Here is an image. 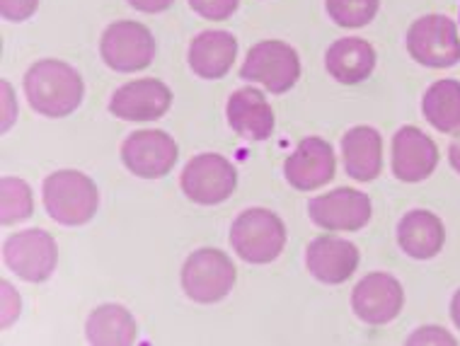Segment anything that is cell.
<instances>
[{
	"label": "cell",
	"instance_id": "obj_29",
	"mask_svg": "<svg viewBox=\"0 0 460 346\" xmlns=\"http://www.w3.org/2000/svg\"><path fill=\"white\" fill-rule=\"evenodd\" d=\"M17 315H20V296L13 291L8 281H3V327H10L13 320H17Z\"/></svg>",
	"mask_w": 460,
	"mask_h": 346
},
{
	"label": "cell",
	"instance_id": "obj_2",
	"mask_svg": "<svg viewBox=\"0 0 460 346\" xmlns=\"http://www.w3.org/2000/svg\"><path fill=\"white\" fill-rule=\"evenodd\" d=\"M44 206L61 226H83L100 206L95 182L78 170H58L44 180Z\"/></svg>",
	"mask_w": 460,
	"mask_h": 346
},
{
	"label": "cell",
	"instance_id": "obj_26",
	"mask_svg": "<svg viewBox=\"0 0 460 346\" xmlns=\"http://www.w3.org/2000/svg\"><path fill=\"white\" fill-rule=\"evenodd\" d=\"M240 0H190L191 10L197 15L207 17V20H228L235 10H238Z\"/></svg>",
	"mask_w": 460,
	"mask_h": 346
},
{
	"label": "cell",
	"instance_id": "obj_31",
	"mask_svg": "<svg viewBox=\"0 0 460 346\" xmlns=\"http://www.w3.org/2000/svg\"><path fill=\"white\" fill-rule=\"evenodd\" d=\"M136 10H141V13H163L167 10L175 0H128Z\"/></svg>",
	"mask_w": 460,
	"mask_h": 346
},
{
	"label": "cell",
	"instance_id": "obj_14",
	"mask_svg": "<svg viewBox=\"0 0 460 346\" xmlns=\"http://www.w3.org/2000/svg\"><path fill=\"white\" fill-rule=\"evenodd\" d=\"M284 174L288 184L301 191L325 187L334 177V150L332 146L320 138L310 136L298 143V148L286 157Z\"/></svg>",
	"mask_w": 460,
	"mask_h": 346
},
{
	"label": "cell",
	"instance_id": "obj_10",
	"mask_svg": "<svg viewBox=\"0 0 460 346\" xmlns=\"http://www.w3.org/2000/svg\"><path fill=\"white\" fill-rule=\"evenodd\" d=\"M175 138L158 129L148 131H136L121 146V160L131 174L143 177V180H158L165 177L177 163Z\"/></svg>",
	"mask_w": 460,
	"mask_h": 346
},
{
	"label": "cell",
	"instance_id": "obj_12",
	"mask_svg": "<svg viewBox=\"0 0 460 346\" xmlns=\"http://www.w3.org/2000/svg\"><path fill=\"white\" fill-rule=\"evenodd\" d=\"M405 306L402 283L385 271H373L357 283L351 293L354 313L368 324H388Z\"/></svg>",
	"mask_w": 460,
	"mask_h": 346
},
{
	"label": "cell",
	"instance_id": "obj_19",
	"mask_svg": "<svg viewBox=\"0 0 460 346\" xmlns=\"http://www.w3.org/2000/svg\"><path fill=\"white\" fill-rule=\"evenodd\" d=\"M344 170L357 182H373L383 170V138L373 126H354L341 138Z\"/></svg>",
	"mask_w": 460,
	"mask_h": 346
},
{
	"label": "cell",
	"instance_id": "obj_7",
	"mask_svg": "<svg viewBox=\"0 0 460 346\" xmlns=\"http://www.w3.org/2000/svg\"><path fill=\"white\" fill-rule=\"evenodd\" d=\"M3 260L10 271L30 283L47 281L58 264V244L47 230L32 228L15 233L3 244Z\"/></svg>",
	"mask_w": 460,
	"mask_h": 346
},
{
	"label": "cell",
	"instance_id": "obj_22",
	"mask_svg": "<svg viewBox=\"0 0 460 346\" xmlns=\"http://www.w3.org/2000/svg\"><path fill=\"white\" fill-rule=\"evenodd\" d=\"M88 342L97 346H124L136 342V323L124 306L107 303L88 317Z\"/></svg>",
	"mask_w": 460,
	"mask_h": 346
},
{
	"label": "cell",
	"instance_id": "obj_15",
	"mask_svg": "<svg viewBox=\"0 0 460 346\" xmlns=\"http://www.w3.org/2000/svg\"><path fill=\"white\" fill-rule=\"evenodd\" d=\"M438 165V148L417 126H402L393 138V173L400 182H421Z\"/></svg>",
	"mask_w": 460,
	"mask_h": 346
},
{
	"label": "cell",
	"instance_id": "obj_3",
	"mask_svg": "<svg viewBox=\"0 0 460 346\" xmlns=\"http://www.w3.org/2000/svg\"><path fill=\"white\" fill-rule=\"evenodd\" d=\"M230 244L250 264L274 262L286 244L284 220L267 208H247L230 226Z\"/></svg>",
	"mask_w": 460,
	"mask_h": 346
},
{
	"label": "cell",
	"instance_id": "obj_25",
	"mask_svg": "<svg viewBox=\"0 0 460 346\" xmlns=\"http://www.w3.org/2000/svg\"><path fill=\"white\" fill-rule=\"evenodd\" d=\"M381 0H325L327 15L340 27H364L376 17Z\"/></svg>",
	"mask_w": 460,
	"mask_h": 346
},
{
	"label": "cell",
	"instance_id": "obj_17",
	"mask_svg": "<svg viewBox=\"0 0 460 346\" xmlns=\"http://www.w3.org/2000/svg\"><path fill=\"white\" fill-rule=\"evenodd\" d=\"M226 117L233 131L250 141H267L274 131V111L257 87H240L230 94Z\"/></svg>",
	"mask_w": 460,
	"mask_h": 346
},
{
	"label": "cell",
	"instance_id": "obj_18",
	"mask_svg": "<svg viewBox=\"0 0 460 346\" xmlns=\"http://www.w3.org/2000/svg\"><path fill=\"white\" fill-rule=\"evenodd\" d=\"M446 243V228L437 213L414 208L402 216L397 226V244L412 260H431L437 257Z\"/></svg>",
	"mask_w": 460,
	"mask_h": 346
},
{
	"label": "cell",
	"instance_id": "obj_32",
	"mask_svg": "<svg viewBox=\"0 0 460 346\" xmlns=\"http://www.w3.org/2000/svg\"><path fill=\"white\" fill-rule=\"evenodd\" d=\"M448 160H451V167L460 174V136L453 138L451 148H448Z\"/></svg>",
	"mask_w": 460,
	"mask_h": 346
},
{
	"label": "cell",
	"instance_id": "obj_13",
	"mask_svg": "<svg viewBox=\"0 0 460 346\" xmlns=\"http://www.w3.org/2000/svg\"><path fill=\"white\" fill-rule=\"evenodd\" d=\"M172 104V93L163 80H131L111 94L110 111L124 121H153L160 119Z\"/></svg>",
	"mask_w": 460,
	"mask_h": 346
},
{
	"label": "cell",
	"instance_id": "obj_28",
	"mask_svg": "<svg viewBox=\"0 0 460 346\" xmlns=\"http://www.w3.org/2000/svg\"><path fill=\"white\" fill-rule=\"evenodd\" d=\"M407 342H410V344H456V339H453L444 327H437V324L420 327Z\"/></svg>",
	"mask_w": 460,
	"mask_h": 346
},
{
	"label": "cell",
	"instance_id": "obj_23",
	"mask_svg": "<svg viewBox=\"0 0 460 346\" xmlns=\"http://www.w3.org/2000/svg\"><path fill=\"white\" fill-rule=\"evenodd\" d=\"M421 111L429 124L441 134H453L460 129V80L446 78L437 80L429 87L424 100H421Z\"/></svg>",
	"mask_w": 460,
	"mask_h": 346
},
{
	"label": "cell",
	"instance_id": "obj_20",
	"mask_svg": "<svg viewBox=\"0 0 460 346\" xmlns=\"http://www.w3.org/2000/svg\"><path fill=\"white\" fill-rule=\"evenodd\" d=\"M238 56V41L223 30L201 31L190 47V66L199 78L218 80L228 75Z\"/></svg>",
	"mask_w": 460,
	"mask_h": 346
},
{
	"label": "cell",
	"instance_id": "obj_1",
	"mask_svg": "<svg viewBox=\"0 0 460 346\" xmlns=\"http://www.w3.org/2000/svg\"><path fill=\"white\" fill-rule=\"evenodd\" d=\"M24 93L34 111L44 117L61 119L78 110L85 85L73 66L56 58H44L30 66L24 75Z\"/></svg>",
	"mask_w": 460,
	"mask_h": 346
},
{
	"label": "cell",
	"instance_id": "obj_24",
	"mask_svg": "<svg viewBox=\"0 0 460 346\" xmlns=\"http://www.w3.org/2000/svg\"><path fill=\"white\" fill-rule=\"evenodd\" d=\"M0 216H3V226H13L20 220H27L34 211L32 189L27 182L20 177H3L0 180Z\"/></svg>",
	"mask_w": 460,
	"mask_h": 346
},
{
	"label": "cell",
	"instance_id": "obj_30",
	"mask_svg": "<svg viewBox=\"0 0 460 346\" xmlns=\"http://www.w3.org/2000/svg\"><path fill=\"white\" fill-rule=\"evenodd\" d=\"M3 94H5V111H3V131H8L10 124H13V119L17 114V104L15 97L10 93V83L8 80H3Z\"/></svg>",
	"mask_w": 460,
	"mask_h": 346
},
{
	"label": "cell",
	"instance_id": "obj_6",
	"mask_svg": "<svg viewBox=\"0 0 460 346\" xmlns=\"http://www.w3.org/2000/svg\"><path fill=\"white\" fill-rule=\"evenodd\" d=\"M407 51L429 68H451L460 61L458 24L446 15H424L407 31Z\"/></svg>",
	"mask_w": 460,
	"mask_h": 346
},
{
	"label": "cell",
	"instance_id": "obj_21",
	"mask_svg": "<svg viewBox=\"0 0 460 346\" xmlns=\"http://www.w3.org/2000/svg\"><path fill=\"white\" fill-rule=\"evenodd\" d=\"M327 73L341 85H357L364 83L373 73L376 66V51L368 41L349 37V40H337L325 54Z\"/></svg>",
	"mask_w": 460,
	"mask_h": 346
},
{
	"label": "cell",
	"instance_id": "obj_8",
	"mask_svg": "<svg viewBox=\"0 0 460 346\" xmlns=\"http://www.w3.org/2000/svg\"><path fill=\"white\" fill-rule=\"evenodd\" d=\"M100 51H102L104 63L114 71H143L146 66H151L153 56H155V40L146 24L119 20L104 30Z\"/></svg>",
	"mask_w": 460,
	"mask_h": 346
},
{
	"label": "cell",
	"instance_id": "obj_11",
	"mask_svg": "<svg viewBox=\"0 0 460 346\" xmlns=\"http://www.w3.org/2000/svg\"><path fill=\"white\" fill-rule=\"evenodd\" d=\"M308 213L320 228L354 233L371 220V199L358 189L340 187L325 197L313 199L308 204Z\"/></svg>",
	"mask_w": 460,
	"mask_h": 346
},
{
	"label": "cell",
	"instance_id": "obj_9",
	"mask_svg": "<svg viewBox=\"0 0 460 346\" xmlns=\"http://www.w3.org/2000/svg\"><path fill=\"white\" fill-rule=\"evenodd\" d=\"M238 187V173L228 157L218 153H201L191 157L182 170V191L201 206L221 204Z\"/></svg>",
	"mask_w": 460,
	"mask_h": 346
},
{
	"label": "cell",
	"instance_id": "obj_16",
	"mask_svg": "<svg viewBox=\"0 0 460 346\" xmlns=\"http://www.w3.org/2000/svg\"><path fill=\"white\" fill-rule=\"evenodd\" d=\"M305 264L308 271L318 281L337 286L351 279V274L358 267V250L357 244L349 240L332 235H320L308 244L305 252Z\"/></svg>",
	"mask_w": 460,
	"mask_h": 346
},
{
	"label": "cell",
	"instance_id": "obj_27",
	"mask_svg": "<svg viewBox=\"0 0 460 346\" xmlns=\"http://www.w3.org/2000/svg\"><path fill=\"white\" fill-rule=\"evenodd\" d=\"M40 8V0H0V13L8 22H24Z\"/></svg>",
	"mask_w": 460,
	"mask_h": 346
},
{
	"label": "cell",
	"instance_id": "obj_33",
	"mask_svg": "<svg viewBox=\"0 0 460 346\" xmlns=\"http://www.w3.org/2000/svg\"><path fill=\"white\" fill-rule=\"evenodd\" d=\"M451 320H453V324H456V327L460 330V291L456 293L451 300Z\"/></svg>",
	"mask_w": 460,
	"mask_h": 346
},
{
	"label": "cell",
	"instance_id": "obj_4",
	"mask_svg": "<svg viewBox=\"0 0 460 346\" xmlns=\"http://www.w3.org/2000/svg\"><path fill=\"white\" fill-rule=\"evenodd\" d=\"M235 264L216 247H201L182 267V288L197 303H218L235 286Z\"/></svg>",
	"mask_w": 460,
	"mask_h": 346
},
{
	"label": "cell",
	"instance_id": "obj_5",
	"mask_svg": "<svg viewBox=\"0 0 460 346\" xmlns=\"http://www.w3.org/2000/svg\"><path fill=\"white\" fill-rule=\"evenodd\" d=\"M240 78L262 83L270 93L281 94L296 85L301 78V58L294 47L286 41L270 40L254 44L245 56V63L240 68Z\"/></svg>",
	"mask_w": 460,
	"mask_h": 346
}]
</instances>
